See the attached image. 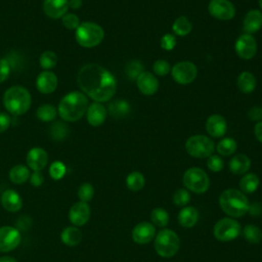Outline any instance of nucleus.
Instances as JSON below:
<instances>
[{"label":"nucleus","instance_id":"f257e3e1","mask_svg":"<svg viewBox=\"0 0 262 262\" xmlns=\"http://www.w3.org/2000/svg\"><path fill=\"white\" fill-rule=\"evenodd\" d=\"M82 92L97 102H106L117 91V80L105 68L97 63L83 66L77 76Z\"/></svg>","mask_w":262,"mask_h":262},{"label":"nucleus","instance_id":"f03ea898","mask_svg":"<svg viewBox=\"0 0 262 262\" xmlns=\"http://www.w3.org/2000/svg\"><path fill=\"white\" fill-rule=\"evenodd\" d=\"M88 105V98L83 92L72 91L60 99L57 114L66 122H77L86 114Z\"/></svg>","mask_w":262,"mask_h":262},{"label":"nucleus","instance_id":"7ed1b4c3","mask_svg":"<svg viewBox=\"0 0 262 262\" xmlns=\"http://www.w3.org/2000/svg\"><path fill=\"white\" fill-rule=\"evenodd\" d=\"M3 103L8 113L13 116H21L30 110L32 97L28 89L23 86L15 85L11 86L4 92Z\"/></svg>","mask_w":262,"mask_h":262},{"label":"nucleus","instance_id":"20e7f679","mask_svg":"<svg viewBox=\"0 0 262 262\" xmlns=\"http://www.w3.org/2000/svg\"><path fill=\"white\" fill-rule=\"evenodd\" d=\"M221 209L231 217H242L250 209L247 196L238 189L229 188L224 190L219 198Z\"/></svg>","mask_w":262,"mask_h":262},{"label":"nucleus","instance_id":"39448f33","mask_svg":"<svg viewBox=\"0 0 262 262\" xmlns=\"http://www.w3.org/2000/svg\"><path fill=\"white\" fill-rule=\"evenodd\" d=\"M104 38L103 29L95 23L83 21L75 31L77 43L84 48H93L98 46Z\"/></svg>","mask_w":262,"mask_h":262},{"label":"nucleus","instance_id":"423d86ee","mask_svg":"<svg viewBox=\"0 0 262 262\" xmlns=\"http://www.w3.org/2000/svg\"><path fill=\"white\" fill-rule=\"evenodd\" d=\"M155 250L161 257H173L179 250L180 241L176 232L171 229H162L155 237Z\"/></svg>","mask_w":262,"mask_h":262},{"label":"nucleus","instance_id":"0eeeda50","mask_svg":"<svg viewBox=\"0 0 262 262\" xmlns=\"http://www.w3.org/2000/svg\"><path fill=\"white\" fill-rule=\"evenodd\" d=\"M185 149L189 156L198 159H204L213 155L215 150V144L209 136L196 134L190 136L186 140Z\"/></svg>","mask_w":262,"mask_h":262},{"label":"nucleus","instance_id":"6e6552de","mask_svg":"<svg viewBox=\"0 0 262 262\" xmlns=\"http://www.w3.org/2000/svg\"><path fill=\"white\" fill-rule=\"evenodd\" d=\"M182 182L187 189L195 193H203L210 186L209 176L203 169L198 167L187 169L183 174Z\"/></svg>","mask_w":262,"mask_h":262},{"label":"nucleus","instance_id":"1a4fd4ad","mask_svg":"<svg viewBox=\"0 0 262 262\" xmlns=\"http://www.w3.org/2000/svg\"><path fill=\"white\" fill-rule=\"evenodd\" d=\"M242 232L241 224L232 218H222L214 226V236L221 242L235 239Z\"/></svg>","mask_w":262,"mask_h":262},{"label":"nucleus","instance_id":"9d476101","mask_svg":"<svg viewBox=\"0 0 262 262\" xmlns=\"http://www.w3.org/2000/svg\"><path fill=\"white\" fill-rule=\"evenodd\" d=\"M171 75L176 83L187 85L195 80L198 76V68L189 60L178 61L171 68Z\"/></svg>","mask_w":262,"mask_h":262},{"label":"nucleus","instance_id":"9b49d317","mask_svg":"<svg viewBox=\"0 0 262 262\" xmlns=\"http://www.w3.org/2000/svg\"><path fill=\"white\" fill-rule=\"evenodd\" d=\"M21 242V234L18 229L12 226L0 227V252L7 253L16 249Z\"/></svg>","mask_w":262,"mask_h":262},{"label":"nucleus","instance_id":"f8f14e48","mask_svg":"<svg viewBox=\"0 0 262 262\" xmlns=\"http://www.w3.org/2000/svg\"><path fill=\"white\" fill-rule=\"evenodd\" d=\"M208 11L219 20H230L235 15V7L229 0H210Z\"/></svg>","mask_w":262,"mask_h":262},{"label":"nucleus","instance_id":"ddd939ff","mask_svg":"<svg viewBox=\"0 0 262 262\" xmlns=\"http://www.w3.org/2000/svg\"><path fill=\"white\" fill-rule=\"evenodd\" d=\"M236 54L243 59H251L257 52V42L255 38L250 34L241 35L234 44Z\"/></svg>","mask_w":262,"mask_h":262},{"label":"nucleus","instance_id":"4468645a","mask_svg":"<svg viewBox=\"0 0 262 262\" xmlns=\"http://www.w3.org/2000/svg\"><path fill=\"white\" fill-rule=\"evenodd\" d=\"M91 210L87 203L79 201L75 203L69 211V219L74 226H82L86 224L90 218Z\"/></svg>","mask_w":262,"mask_h":262},{"label":"nucleus","instance_id":"2eb2a0df","mask_svg":"<svg viewBox=\"0 0 262 262\" xmlns=\"http://www.w3.org/2000/svg\"><path fill=\"white\" fill-rule=\"evenodd\" d=\"M136 85L138 90L146 96L154 95L159 90V80L155 75L149 72L143 71L136 79Z\"/></svg>","mask_w":262,"mask_h":262},{"label":"nucleus","instance_id":"dca6fc26","mask_svg":"<svg viewBox=\"0 0 262 262\" xmlns=\"http://www.w3.org/2000/svg\"><path fill=\"white\" fill-rule=\"evenodd\" d=\"M206 131L212 137H222L227 131V122L225 118L219 114H214L208 117L206 124Z\"/></svg>","mask_w":262,"mask_h":262},{"label":"nucleus","instance_id":"f3484780","mask_svg":"<svg viewBox=\"0 0 262 262\" xmlns=\"http://www.w3.org/2000/svg\"><path fill=\"white\" fill-rule=\"evenodd\" d=\"M106 116H107V110L101 102L94 101L90 103L87 107V111H86L87 122L92 127H98L102 125L106 119Z\"/></svg>","mask_w":262,"mask_h":262},{"label":"nucleus","instance_id":"a211bd4d","mask_svg":"<svg viewBox=\"0 0 262 262\" xmlns=\"http://www.w3.org/2000/svg\"><path fill=\"white\" fill-rule=\"evenodd\" d=\"M156 228L150 222H140L132 230V239L139 245L148 244L155 237Z\"/></svg>","mask_w":262,"mask_h":262},{"label":"nucleus","instance_id":"6ab92c4d","mask_svg":"<svg viewBox=\"0 0 262 262\" xmlns=\"http://www.w3.org/2000/svg\"><path fill=\"white\" fill-rule=\"evenodd\" d=\"M57 77L51 71L41 72L36 80V87L39 92L43 94H50L57 88Z\"/></svg>","mask_w":262,"mask_h":262},{"label":"nucleus","instance_id":"aec40b11","mask_svg":"<svg viewBox=\"0 0 262 262\" xmlns=\"http://www.w3.org/2000/svg\"><path fill=\"white\" fill-rule=\"evenodd\" d=\"M27 164L33 171L43 170L48 163V155L42 147H33L27 154Z\"/></svg>","mask_w":262,"mask_h":262},{"label":"nucleus","instance_id":"412c9836","mask_svg":"<svg viewBox=\"0 0 262 262\" xmlns=\"http://www.w3.org/2000/svg\"><path fill=\"white\" fill-rule=\"evenodd\" d=\"M68 10V0H44L43 2V11L50 18H61Z\"/></svg>","mask_w":262,"mask_h":262},{"label":"nucleus","instance_id":"4be33fe9","mask_svg":"<svg viewBox=\"0 0 262 262\" xmlns=\"http://www.w3.org/2000/svg\"><path fill=\"white\" fill-rule=\"evenodd\" d=\"M0 201L3 208L10 213L18 212L23 207L21 196L13 189L4 190L0 196Z\"/></svg>","mask_w":262,"mask_h":262},{"label":"nucleus","instance_id":"5701e85b","mask_svg":"<svg viewBox=\"0 0 262 262\" xmlns=\"http://www.w3.org/2000/svg\"><path fill=\"white\" fill-rule=\"evenodd\" d=\"M262 28V11L258 9L249 10L243 20V29L246 34H254Z\"/></svg>","mask_w":262,"mask_h":262},{"label":"nucleus","instance_id":"b1692460","mask_svg":"<svg viewBox=\"0 0 262 262\" xmlns=\"http://www.w3.org/2000/svg\"><path fill=\"white\" fill-rule=\"evenodd\" d=\"M228 166L231 173L235 175H242L249 171L251 167V160L248 156L244 154H238L230 159Z\"/></svg>","mask_w":262,"mask_h":262},{"label":"nucleus","instance_id":"393cba45","mask_svg":"<svg viewBox=\"0 0 262 262\" xmlns=\"http://www.w3.org/2000/svg\"><path fill=\"white\" fill-rule=\"evenodd\" d=\"M110 115L115 119H123L127 117L131 112V105L129 101L125 99H117L108 104L107 108Z\"/></svg>","mask_w":262,"mask_h":262},{"label":"nucleus","instance_id":"a878e982","mask_svg":"<svg viewBox=\"0 0 262 262\" xmlns=\"http://www.w3.org/2000/svg\"><path fill=\"white\" fill-rule=\"evenodd\" d=\"M256 78L255 76L251 73V72H242L236 80V85L237 88L241 92L245 93V94H249L251 92H253L256 88Z\"/></svg>","mask_w":262,"mask_h":262},{"label":"nucleus","instance_id":"bb28decb","mask_svg":"<svg viewBox=\"0 0 262 262\" xmlns=\"http://www.w3.org/2000/svg\"><path fill=\"white\" fill-rule=\"evenodd\" d=\"M82 237V231L77 226H68L63 228L60 234L61 242L69 247L78 246L81 243Z\"/></svg>","mask_w":262,"mask_h":262},{"label":"nucleus","instance_id":"cd10ccee","mask_svg":"<svg viewBox=\"0 0 262 262\" xmlns=\"http://www.w3.org/2000/svg\"><path fill=\"white\" fill-rule=\"evenodd\" d=\"M199 212L193 207H184L178 214V221L181 226L190 228L198 222Z\"/></svg>","mask_w":262,"mask_h":262},{"label":"nucleus","instance_id":"c85d7f7f","mask_svg":"<svg viewBox=\"0 0 262 262\" xmlns=\"http://www.w3.org/2000/svg\"><path fill=\"white\" fill-rule=\"evenodd\" d=\"M9 179L14 184H23L30 178V170L25 165H15L9 171Z\"/></svg>","mask_w":262,"mask_h":262},{"label":"nucleus","instance_id":"c756f323","mask_svg":"<svg viewBox=\"0 0 262 262\" xmlns=\"http://www.w3.org/2000/svg\"><path fill=\"white\" fill-rule=\"evenodd\" d=\"M172 31L174 35L184 37L192 31V24L186 16H179L172 24Z\"/></svg>","mask_w":262,"mask_h":262},{"label":"nucleus","instance_id":"7c9ffc66","mask_svg":"<svg viewBox=\"0 0 262 262\" xmlns=\"http://www.w3.org/2000/svg\"><path fill=\"white\" fill-rule=\"evenodd\" d=\"M259 186V177L255 173H247L239 181V188L242 192L252 193Z\"/></svg>","mask_w":262,"mask_h":262},{"label":"nucleus","instance_id":"2f4dec72","mask_svg":"<svg viewBox=\"0 0 262 262\" xmlns=\"http://www.w3.org/2000/svg\"><path fill=\"white\" fill-rule=\"evenodd\" d=\"M237 148V143L236 141L231 138V137H225L223 139H221L218 143H217V152L220 156H224V157H228L234 154V151Z\"/></svg>","mask_w":262,"mask_h":262},{"label":"nucleus","instance_id":"473e14b6","mask_svg":"<svg viewBox=\"0 0 262 262\" xmlns=\"http://www.w3.org/2000/svg\"><path fill=\"white\" fill-rule=\"evenodd\" d=\"M37 118L42 122H51L57 116V108L49 103L40 105L36 111Z\"/></svg>","mask_w":262,"mask_h":262},{"label":"nucleus","instance_id":"72a5a7b5","mask_svg":"<svg viewBox=\"0 0 262 262\" xmlns=\"http://www.w3.org/2000/svg\"><path fill=\"white\" fill-rule=\"evenodd\" d=\"M49 136L55 140V141H60L63 140L64 138L68 137L70 130L69 126L62 122H55L49 129Z\"/></svg>","mask_w":262,"mask_h":262},{"label":"nucleus","instance_id":"f704fd0d","mask_svg":"<svg viewBox=\"0 0 262 262\" xmlns=\"http://www.w3.org/2000/svg\"><path fill=\"white\" fill-rule=\"evenodd\" d=\"M144 183H145L144 176L138 171L131 172L126 178V185L132 191L140 190L141 188H143Z\"/></svg>","mask_w":262,"mask_h":262},{"label":"nucleus","instance_id":"c9c22d12","mask_svg":"<svg viewBox=\"0 0 262 262\" xmlns=\"http://www.w3.org/2000/svg\"><path fill=\"white\" fill-rule=\"evenodd\" d=\"M244 237L247 242L251 244H258L262 239V231L261 229L253 224H248L243 229Z\"/></svg>","mask_w":262,"mask_h":262},{"label":"nucleus","instance_id":"e433bc0d","mask_svg":"<svg viewBox=\"0 0 262 262\" xmlns=\"http://www.w3.org/2000/svg\"><path fill=\"white\" fill-rule=\"evenodd\" d=\"M39 63L42 69H44L45 71H49L50 69L54 68L57 63L56 53L51 50H46L42 52L39 58Z\"/></svg>","mask_w":262,"mask_h":262},{"label":"nucleus","instance_id":"4c0bfd02","mask_svg":"<svg viewBox=\"0 0 262 262\" xmlns=\"http://www.w3.org/2000/svg\"><path fill=\"white\" fill-rule=\"evenodd\" d=\"M150 220L155 225L165 227L169 222L168 212L163 208H156L150 213Z\"/></svg>","mask_w":262,"mask_h":262},{"label":"nucleus","instance_id":"58836bf2","mask_svg":"<svg viewBox=\"0 0 262 262\" xmlns=\"http://www.w3.org/2000/svg\"><path fill=\"white\" fill-rule=\"evenodd\" d=\"M143 64L139 60H131L126 66V74L130 80H136L143 72Z\"/></svg>","mask_w":262,"mask_h":262},{"label":"nucleus","instance_id":"ea45409f","mask_svg":"<svg viewBox=\"0 0 262 262\" xmlns=\"http://www.w3.org/2000/svg\"><path fill=\"white\" fill-rule=\"evenodd\" d=\"M67 172L66 165L60 161L53 162L49 167V175L53 180L61 179Z\"/></svg>","mask_w":262,"mask_h":262},{"label":"nucleus","instance_id":"a19ab883","mask_svg":"<svg viewBox=\"0 0 262 262\" xmlns=\"http://www.w3.org/2000/svg\"><path fill=\"white\" fill-rule=\"evenodd\" d=\"M93 194H94V188L90 183L85 182L80 185V187L78 189V196H79L80 201L87 203L92 200Z\"/></svg>","mask_w":262,"mask_h":262},{"label":"nucleus","instance_id":"79ce46f5","mask_svg":"<svg viewBox=\"0 0 262 262\" xmlns=\"http://www.w3.org/2000/svg\"><path fill=\"white\" fill-rule=\"evenodd\" d=\"M61 23L63 25V27L68 30H75L80 26V19L78 17V15H76L75 13H70L67 12L62 17H61Z\"/></svg>","mask_w":262,"mask_h":262},{"label":"nucleus","instance_id":"37998d69","mask_svg":"<svg viewBox=\"0 0 262 262\" xmlns=\"http://www.w3.org/2000/svg\"><path fill=\"white\" fill-rule=\"evenodd\" d=\"M189 201H190V194L184 188H179L173 194V203L176 206H179V207L185 206L189 203Z\"/></svg>","mask_w":262,"mask_h":262},{"label":"nucleus","instance_id":"c03bdc74","mask_svg":"<svg viewBox=\"0 0 262 262\" xmlns=\"http://www.w3.org/2000/svg\"><path fill=\"white\" fill-rule=\"evenodd\" d=\"M152 71L158 76H166L171 72V66L166 59H157L152 64Z\"/></svg>","mask_w":262,"mask_h":262},{"label":"nucleus","instance_id":"a18cd8bd","mask_svg":"<svg viewBox=\"0 0 262 262\" xmlns=\"http://www.w3.org/2000/svg\"><path fill=\"white\" fill-rule=\"evenodd\" d=\"M176 43H177L176 36L174 34H170V33L164 34L160 40V45H161L162 49L167 50V51L173 50L176 46Z\"/></svg>","mask_w":262,"mask_h":262},{"label":"nucleus","instance_id":"49530a36","mask_svg":"<svg viewBox=\"0 0 262 262\" xmlns=\"http://www.w3.org/2000/svg\"><path fill=\"white\" fill-rule=\"evenodd\" d=\"M207 166L212 172H220L224 167V162L220 156L211 155L208 158Z\"/></svg>","mask_w":262,"mask_h":262},{"label":"nucleus","instance_id":"de8ad7c7","mask_svg":"<svg viewBox=\"0 0 262 262\" xmlns=\"http://www.w3.org/2000/svg\"><path fill=\"white\" fill-rule=\"evenodd\" d=\"M10 74V62L5 59L1 58L0 59V83L4 82Z\"/></svg>","mask_w":262,"mask_h":262},{"label":"nucleus","instance_id":"09e8293b","mask_svg":"<svg viewBox=\"0 0 262 262\" xmlns=\"http://www.w3.org/2000/svg\"><path fill=\"white\" fill-rule=\"evenodd\" d=\"M30 182L33 186L35 187H38L40 185L43 184L44 182V176L43 174L41 173V171H34L31 175H30Z\"/></svg>","mask_w":262,"mask_h":262},{"label":"nucleus","instance_id":"8fccbe9b","mask_svg":"<svg viewBox=\"0 0 262 262\" xmlns=\"http://www.w3.org/2000/svg\"><path fill=\"white\" fill-rule=\"evenodd\" d=\"M248 117L252 121H257V122L261 121V119H262V107L253 106L252 108L249 110Z\"/></svg>","mask_w":262,"mask_h":262},{"label":"nucleus","instance_id":"3c124183","mask_svg":"<svg viewBox=\"0 0 262 262\" xmlns=\"http://www.w3.org/2000/svg\"><path fill=\"white\" fill-rule=\"evenodd\" d=\"M10 126V117L6 113H0V133H3Z\"/></svg>","mask_w":262,"mask_h":262},{"label":"nucleus","instance_id":"603ef678","mask_svg":"<svg viewBox=\"0 0 262 262\" xmlns=\"http://www.w3.org/2000/svg\"><path fill=\"white\" fill-rule=\"evenodd\" d=\"M254 134L257 140L262 143V121H259L256 123L254 127Z\"/></svg>","mask_w":262,"mask_h":262},{"label":"nucleus","instance_id":"864d4df0","mask_svg":"<svg viewBox=\"0 0 262 262\" xmlns=\"http://www.w3.org/2000/svg\"><path fill=\"white\" fill-rule=\"evenodd\" d=\"M68 2H69V8H72V9H79L83 4L82 0H68Z\"/></svg>","mask_w":262,"mask_h":262},{"label":"nucleus","instance_id":"5fc2aeb1","mask_svg":"<svg viewBox=\"0 0 262 262\" xmlns=\"http://www.w3.org/2000/svg\"><path fill=\"white\" fill-rule=\"evenodd\" d=\"M0 262H17V260L14 259V258L11 257V256L5 255V256L0 257Z\"/></svg>","mask_w":262,"mask_h":262},{"label":"nucleus","instance_id":"6e6d98bb","mask_svg":"<svg viewBox=\"0 0 262 262\" xmlns=\"http://www.w3.org/2000/svg\"><path fill=\"white\" fill-rule=\"evenodd\" d=\"M258 2H259V6L261 8V11H262V0H258Z\"/></svg>","mask_w":262,"mask_h":262}]
</instances>
